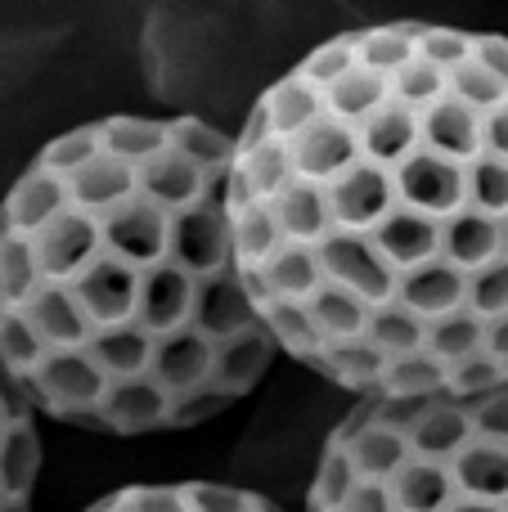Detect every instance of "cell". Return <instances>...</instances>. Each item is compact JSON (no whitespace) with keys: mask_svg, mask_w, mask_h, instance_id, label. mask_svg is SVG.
<instances>
[{"mask_svg":"<svg viewBox=\"0 0 508 512\" xmlns=\"http://www.w3.org/2000/svg\"><path fill=\"white\" fill-rule=\"evenodd\" d=\"M230 221L275 346L351 396L508 378V36L374 23L275 77Z\"/></svg>","mask_w":508,"mask_h":512,"instance_id":"cell-1","label":"cell"},{"mask_svg":"<svg viewBox=\"0 0 508 512\" xmlns=\"http://www.w3.org/2000/svg\"><path fill=\"white\" fill-rule=\"evenodd\" d=\"M234 135L113 113L54 135L0 198V360L99 436L189 432L261 387L275 337L230 221Z\"/></svg>","mask_w":508,"mask_h":512,"instance_id":"cell-2","label":"cell"},{"mask_svg":"<svg viewBox=\"0 0 508 512\" xmlns=\"http://www.w3.org/2000/svg\"><path fill=\"white\" fill-rule=\"evenodd\" d=\"M306 512H508V378L356 396L320 445Z\"/></svg>","mask_w":508,"mask_h":512,"instance_id":"cell-3","label":"cell"},{"mask_svg":"<svg viewBox=\"0 0 508 512\" xmlns=\"http://www.w3.org/2000/svg\"><path fill=\"white\" fill-rule=\"evenodd\" d=\"M41 409L0 360V512H32L41 481Z\"/></svg>","mask_w":508,"mask_h":512,"instance_id":"cell-4","label":"cell"},{"mask_svg":"<svg viewBox=\"0 0 508 512\" xmlns=\"http://www.w3.org/2000/svg\"><path fill=\"white\" fill-rule=\"evenodd\" d=\"M81 512H284L275 499L225 481H140Z\"/></svg>","mask_w":508,"mask_h":512,"instance_id":"cell-5","label":"cell"}]
</instances>
